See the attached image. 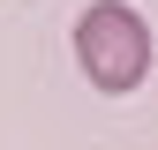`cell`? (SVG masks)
<instances>
[{
  "instance_id": "obj_1",
  "label": "cell",
  "mask_w": 158,
  "mask_h": 150,
  "mask_svg": "<svg viewBox=\"0 0 158 150\" xmlns=\"http://www.w3.org/2000/svg\"><path fill=\"white\" fill-rule=\"evenodd\" d=\"M75 60L98 90H135L151 75V23L128 8V0H90L83 15H75Z\"/></svg>"
}]
</instances>
